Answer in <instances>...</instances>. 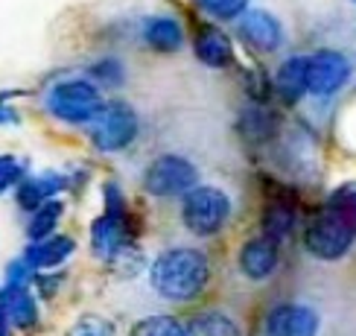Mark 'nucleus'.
Segmentation results:
<instances>
[{
    "label": "nucleus",
    "mask_w": 356,
    "mask_h": 336,
    "mask_svg": "<svg viewBox=\"0 0 356 336\" xmlns=\"http://www.w3.org/2000/svg\"><path fill=\"white\" fill-rule=\"evenodd\" d=\"M211 281V260L204 252L190 246H178L161 252L149 266V284L161 298L184 304L199 298Z\"/></svg>",
    "instance_id": "f257e3e1"
},
{
    "label": "nucleus",
    "mask_w": 356,
    "mask_h": 336,
    "mask_svg": "<svg viewBox=\"0 0 356 336\" xmlns=\"http://www.w3.org/2000/svg\"><path fill=\"white\" fill-rule=\"evenodd\" d=\"M231 196L216 184H196L181 196V223L193 237H213L231 219Z\"/></svg>",
    "instance_id": "f03ea898"
},
{
    "label": "nucleus",
    "mask_w": 356,
    "mask_h": 336,
    "mask_svg": "<svg viewBox=\"0 0 356 336\" xmlns=\"http://www.w3.org/2000/svg\"><path fill=\"white\" fill-rule=\"evenodd\" d=\"M47 109L58 120L67 123H94L106 102L99 97V88L85 79H67L58 82L47 91Z\"/></svg>",
    "instance_id": "7ed1b4c3"
},
{
    "label": "nucleus",
    "mask_w": 356,
    "mask_h": 336,
    "mask_svg": "<svg viewBox=\"0 0 356 336\" xmlns=\"http://www.w3.org/2000/svg\"><path fill=\"white\" fill-rule=\"evenodd\" d=\"M199 182V167L184 155H158L143 173L146 193L155 199H175L190 193Z\"/></svg>",
    "instance_id": "20e7f679"
},
{
    "label": "nucleus",
    "mask_w": 356,
    "mask_h": 336,
    "mask_svg": "<svg viewBox=\"0 0 356 336\" xmlns=\"http://www.w3.org/2000/svg\"><path fill=\"white\" fill-rule=\"evenodd\" d=\"M356 240V231L336 211H324L309 219L304 231V248L316 260H342Z\"/></svg>",
    "instance_id": "39448f33"
},
{
    "label": "nucleus",
    "mask_w": 356,
    "mask_h": 336,
    "mask_svg": "<svg viewBox=\"0 0 356 336\" xmlns=\"http://www.w3.org/2000/svg\"><path fill=\"white\" fill-rule=\"evenodd\" d=\"M138 138V114L126 102H106L91 123V141L99 152H120Z\"/></svg>",
    "instance_id": "423d86ee"
},
{
    "label": "nucleus",
    "mask_w": 356,
    "mask_h": 336,
    "mask_svg": "<svg viewBox=\"0 0 356 336\" xmlns=\"http://www.w3.org/2000/svg\"><path fill=\"white\" fill-rule=\"evenodd\" d=\"M350 79V62L336 50H318L307 58V94L333 97Z\"/></svg>",
    "instance_id": "0eeeda50"
},
{
    "label": "nucleus",
    "mask_w": 356,
    "mask_h": 336,
    "mask_svg": "<svg viewBox=\"0 0 356 336\" xmlns=\"http://www.w3.org/2000/svg\"><path fill=\"white\" fill-rule=\"evenodd\" d=\"M321 316L309 304L284 301L266 313V336H318Z\"/></svg>",
    "instance_id": "6e6552de"
},
{
    "label": "nucleus",
    "mask_w": 356,
    "mask_h": 336,
    "mask_svg": "<svg viewBox=\"0 0 356 336\" xmlns=\"http://www.w3.org/2000/svg\"><path fill=\"white\" fill-rule=\"evenodd\" d=\"M277 263H280V252H277V243L269 237H251L243 243L240 255H236V266L240 272L248 278V281H269V278L277 272Z\"/></svg>",
    "instance_id": "1a4fd4ad"
},
{
    "label": "nucleus",
    "mask_w": 356,
    "mask_h": 336,
    "mask_svg": "<svg viewBox=\"0 0 356 336\" xmlns=\"http://www.w3.org/2000/svg\"><path fill=\"white\" fill-rule=\"evenodd\" d=\"M236 29H240V38L248 44V47H254L260 53H272L284 44V26L277 24V18H272V15L263 12V9H245Z\"/></svg>",
    "instance_id": "9d476101"
},
{
    "label": "nucleus",
    "mask_w": 356,
    "mask_h": 336,
    "mask_svg": "<svg viewBox=\"0 0 356 336\" xmlns=\"http://www.w3.org/2000/svg\"><path fill=\"white\" fill-rule=\"evenodd\" d=\"M73 248H76V243H73L70 237H65V234H53V237H47V240L29 243L26 252H24V263L33 272L56 269L73 255Z\"/></svg>",
    "instance_id": "9b49d317"
},
{
    "label": "nucleus",
    "mask_w": 356,
    "mask_h": 336,
    "mask_svg": "<svg viewBox=\"0 0 356 336\" xmlns=\"http://www.w3.org/2000/svg\"><path fill=\"white\" fill-rule=\"evenodd\" d=\"M140 35L146 41V47H152L158 53H175L184 44L181 24L170 18V15H152V18H146L140 26Z\"/></svg>",
    "instance_id": "f8f14e48"
},
{
    "label": "nucleus",
    "mask_w": 356,
    "mask_h": 336,
    "mask_svg": "<svg viewBox=\"0 0 356 336\" xmlns=\"http://www.w3.org/2000/svg\"><path fill=\"white\" fill-rule=\"evenodd\" d=\"M126 246V219L102 214L91 225V248L97 257H114Z\"/></svg>",
    "instance_id": "ddd939ff"
},
{
    "label": "nucleus",
    "mask_w": 356,
    "mask_h": 336,
    "mask_svg": "<svg viewBox=\"0 0 356 336\" xmlns=\"http://www.w3.org/2000/svg\"><path fill=\"white\" fill-rule=\"evenodd\" d=\"M0 292H3V307H6L12 328L29 330L38 325V301L29 292V287H3Z\"/></svg>",
    "instance_id": "4468645a"
},
{
    "label": "nucleus",
    "mask_w": 356,
    "mask_h": 336,
    "mask_svg": "<svg viewBox=\"0 0 356 336\" xmlns=\"http://www.w3.org/2000/svg\"><path fill=\"white\" fill-rule=\"evenodd\" d=\"M196 56L207 67H228L231 65V38L216 26H202L196 33Z\"/></svg>",
    "instance_id": "2eb2a0df"
},
{
    "label": "nucleus",
    "mask_w": 356,
    "mask_h": 336,
    "mask_svg": "<svg viewBox=\"0 0 356 336\" xmlns=\"http://www.w3.org/2000/svg\"><path fill=\"white\" fill-rule=\"evenodd\" d=\"M62 187H65V179L47 173V175H38V179H24L15 187V196H18V205L24 211H38L41 205L50 202Z\"/></svg>",
    "instance_id": "dca6fc26"
},
{
    "label": "nucleus",
    "mask_w": 356,
    "mask_h": 336,
    "mask_svg": "<svg viewBox=\"0 0 356 336\" xmlns=\"http://www.w3.org/2000/svg\"><path fill=\"white\" fill-rule=\"evenodd\" d=\"M275 85H277V94L286 102H298L307 94V58L304 56L286 58V62L277 67Z\"/></svg>",
    "instance_id": "f3484780"
},
{
    "label": "nucleus",
    "mask_w": 356,
    "mask_h": 336,
    "mask_svg": "<svg viewBox=\"0 0 356 336\" xmlns=\"http://www.w3.org/2000/svg\"><path fill=\"white\" fill-rule=\"evenodd\" d=\"M184 336H243V330L228 313L202 310L184 325Z\"/></svg>",
    "instance_id": "a211bd4d"
},
{
    "label": "nucleus",
    "mask_w": 356,
    "mask_h": 336,
    "mask_svg": "<svg viewBox=\"0 0 356 336\" xmlns=\"http://www.w3.org/2000/svg\"><path fill=\"white\" fill-rule=\"evenodd\" d=\"M292 228H295V211H292V205L272 202L269 208L263 211V237L280 243V240L289 237Z\"/></svg>",
    "instance_id": "6ab92c4d"
},
{
    "label": "nucleus",
    "mask_w": 356,
    "mask_h": 336,
    "mask_svg": "<svg viewBox=\"0 0 356 336\" xmlns=\"http://www.w3.org/2000/svg\"><path fill=\"white\" fill-rule=\"evenodd\" d=\"M62 211H65V205L58 202V199H50V202H44L38 211H33V219H29V240L38 243V240H47L53 237V231L58 225V219H62Z\"/></svg>",
    "instance_id": "aec40b11"
},
{
    "label": "nucleus",
    "mask_w": 356,
    "mask_h": 336,
    "mask_svg": "<svg viewBox=\"0 0 356 336\" xmlns=\"http://www.w3.org/2000/svg\"><path fill=\"white\" fill-rule=\"evenodd\" d=\"M129 336H184V325L172 316H146L131 328Z\"/></svg>",
    "instance_id": "412c9836"
},
{
    "label": "nucleus",
    "mask_w": 356,
    "mask_h": 336,
    "mask_svg": "<svg viewBox=\"0 0 356 336\" xmlns=\"http://www.w3.org/2000/svg\"><path fill=\"white\" fill-rule=\"evenodd\" d=\"M202 9L207 15H213V18H222V21H240L245 15V6L248 0H199Z\"/></svg>",
    "instance_id": "4be33fe9"
},
{
    "label": "nucleus",
    "mask_w": 356,
    "mask_h": 336,
    "mask_svg": "<svg viewBox=\"0 0 356 336\" xmlns=\"http://www.w3.org/2000/svg\"><path fill=\"white\" fill-rule=\"evenodd\" d=\"M70 336H114V325L102 316H82L73 325Z\"/></svg>",
    "instance_id": "5701e85b"
},
{
    "label": "nucleus",
    "mask_w": 356,
    "mask_h": 336,
    "mask_svg": "<svg viewBox=\"0 0 356 336\" xmlns=\"http://www.w3.org/2000/svg\"><path fill=\"white\" fill-rule=\"evenodd\" d=\"M339 216L345 219V223L356 231V187H345V190H339V193L333 196V208Z\"/></svg>",
    "instance_id": "b1692460"
},
{
    "label": "nucleus",
    "mask_w": 356,
    "mask_h": 336,
    "mask_svg": "<svg viewBox=\"0 0 356 336\" xmlns=\"http://www.w3.org/2000/svg\"><path fill=\"white\" fill-rule=\"evenodd\" d=\"M24 182V164L12 155H0V193Z\"/></svg>",
    "instance_id": "393cba45"
},
{
    "label": "nucleus",
    "mask_w": 356,
    "mask_h": 336,
    "mask_svg": "<svg viewBox=\"0 0 356 336\" xmlns=\"http://www.w3.org/2000/svg\"><path fill=\"white\" fill-rule=\"evenodd\" d=\"M91 73L102 82V85H120L123 82V65L114 62V58H106V62H97L91 67Z\"/></svg>",
    "instance_id": "a878e982"
},
{
    "label": "nucleus",
    "mask_w": 356,
    "mask_h": 336,
    "mask_svg": "<svg viewBox=\"0 0 356 336\" xmlns=\"http://www.w3.org/2000/svg\"><path fill=\"white\" fill-rule=\"evenodd\" d=\"M0 336H12V321H9L6 307H3V292H0Z\"/></svg>",
    "instance_id": "bb28decb"
}]
</instances>
